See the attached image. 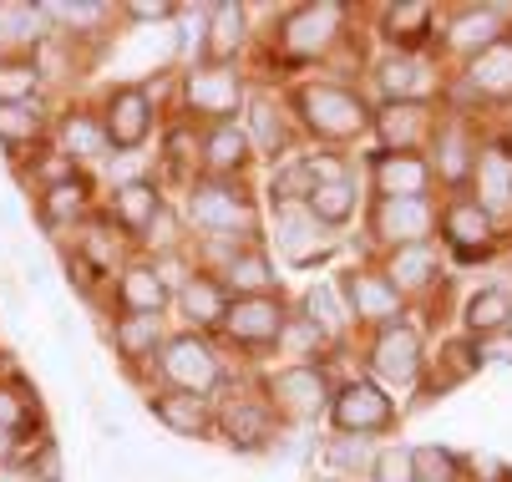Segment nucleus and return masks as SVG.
I'll list each match as a JSON object with an SVG mask.
<instances>
[{
	"mask_svg": "<svg viewBox=\"0 0 512 482\" xmlns=\"http://www.w3.org/2000/svg\"><path fill=\"white\" fill-rule=\"evenodd\" d=\"M381 87H386L391 102H421V97H431L436 72H431L426 61H416V56H391L381 66Z\"/></svg>",
	"mask_w": 512,
	"mask_h": 482,
	"instance_id": "cd10ccee",
	"label": "nucleus"
},
{
	"mask_svg": "<svg viewBox=\"0 0 512 482\" xmlns=\"http://www.w3.org/2000/svg\"><path fill=\"white\" fill-rule=\"evenodd\" d=\"M198 158H203V168H208L213 178H229V173L249 168L254 148H249L244 127H234V122H213L208 137H203V153H198Z\"/></svg>",
	"mask_w": 512,
	"mask_h": 482,
	"instance_id": "4be33fe9",
	"label": "nucleus"
},
{
	"mask_svg": "<svg viewBox=\"0 0 512 482\" xmlns=\"http://www.w3.org/2000/svg\"><path fill=\"white\" fill-rule=\"evenodd\" d=\"M467 87H472L477 97H497V102L512 97V41H507V36H502L497 46H487L482 56L467 61Z\"/></svg>",
	"mask_w": 512,
	"mask_h": 482,
	"instance_id": "b1692460",
	"label": "nucleus"
},
{
	"mask_svg": "<svg viewBox=\"0 0 512 482\" xmlns=\"http://www.w3.org/2000/svg\"><path fill=\"white\" fill-rule=\"evenodd\" d=\"M381 31H386L391 46L411 51V46H421V41L431 36V6H391V11L381 16Z\"/></svg>",
	"mask_w": 512,
	"mask_h": 482,
	"instance_id": "4c0bfd02",
	"label": "nucleus"
},
{
	"mask_svg": "<svg viewBox=\"0 0 512 482\" xmlns=\"http://www.w3.org/2000/svg\"><path fill=\"white\" fill-rule=\"evenodd\" d=\"M87 214V178H56V183H46V193H41V219L51 224V229H61V224H71V219H82Z\"/></svg>",
	"mask_w": 512,
	"mask_h": 482,
	"instance_id": "72a5a7b5",
	"label": "nucleus"
},
{
	"mask_svg": "<svg viewBox=\"0 0 512 482\" xmlns=\"http://www.w3.org/2000/svg\"><path fill=\"white\" fill-rule=\"evenodd\" d=\"M61 158H66V163H92V158H107V132H102V117H92V112H66V122H61Z\"/></svg>",
	"mask_w": 512,
	"mask_h": 482,
	"instance_id": "c85d7f7f",
	"label": "nucleus"
},
{
	"mask_svg": "<svg viewBox=\"0 0 512 482\" xmlns=\"http://www.w3.org/2000/svg\"><path fill=\"white\" fill-rule=\"evenodd\" d=\"M371 173H376L381 198H426V188H431V163L416 153H381L371 163Z\"/></svg>",
	"mask_w": 512,
	"mask_h": 482,
	"instance_id": "aec40b11",
	"label": "nucleus"
},
{
	"mask_svg": "<svg viewBox=\"0 0 512 482\" xmlns=\"http://www.w3.org/2000/svg\"><path fill=\"white\" fill-rule=\"evenodd\" d=\"M431 153H436L431 173H436V178H447L452 188H462V183L472 178V168H477V143H472L467 122L436 127V132H431Z\"/></svg>",
	"mask_w": 512,
	"mask_h": 482,
	"instance_id": "a211bd4d",
	"label": "nucleus"
},
{
	"mask_svg": "<svg viewBox=\"0 0 512 482\" xmlns=\"http://www.w3.org/2000/svg\"><path fill=\"white\" fill-rule=\"evenodd\" d=\"M244 26H249V11L244 6H208V56L213 66H229L234 51L244 46Z\"/></svg>",
	"mask_w": 512,
	"mask_h": 482,
	"instance_id": "2f4dec72",
	"label": "nucleus"
},
{
	"mask_svg": "<svg viewBox=\"0 0 512 482\" xmlns=\"http://www.w3.org/2000/svg\"><path fill=\"white\" fill-rule=\"evenodd\" d=\"M102 132H107V148H117V153H132V148L148 143V132H153V97H148V87H137V82L117 87L107 97Z\"/></svg>",
	"mask_w": 512,
	"mask_h": 482,
	"instance_id": "6e6552de",
	"label": "nucleus"
},
{
	"mask_svg": "<svg viewBox=\"0 0 512 482\" xmlns=\"http://www.w3.org/2000/svg\"><path fill=\"white\" fill-rule=\"evenodd\" d=\"M340 21H345L340 6H300V11H289L279 21V51L289 61H315V56H325L335 46Z\"/></svg>",
	"mask_w": 512,
	"mask_h": 482,
	"instance_id": "423d86ee",
	"label": "nucleus"
},
{
	"mask_svg": "<svg viewBox=\"0 0 512 482\" xmlns=\"http://www.w3.org/2000/svg\"><path fill=\"white\" fill-rule=\"evenodd\" d=\"M376 132H381L386 153H416L421 143H431L436 122H431L426 102H386L376 117Z\"/></svg>",
	"mask_w": 512,
	"mask_h": 482,
	"instance_id": "dca6fc26",
	"label": "nucleus"
},
{
	"mask_svg": "<svg viewBox=\"0 0 512 482\" xmlns=\"http://www.w3.org/2000/svg\"><path fill=\"white\" fill-rule=\"evenodd\" d=\"M158 340H163L158 315H117V325H112V346H117V356H122L127 366L148 361V356L158 351Z\"/></svg>",
	"mask_w": 512,
	"mask_h": 482,
	"instance_id": "7c9ffc66",
	"label": "nucleus"
},
{
	"mask_svg": "<svg viewBox=\"0 0 512 482\" xmlns=\"http://www.w3.org/2000/svg\"><path fill=\"white\" fill-rule=\"evenodd\" d=\"M148 411H153V417H158L173 437H208V432L218 427L208 396H188V391H158V396L148 401Z\"/></svg>",
	"mask_w": 512,
	"mask_h": 482,
	"instance_id": "f3484780",
	"label": "nucleus"
},
{
	"mask_svg": "<svg viewBox=\"0 0 512 482\" xmlns=\"http://www.w3.org/2000/svg\"><path fill=\"white\" fill-rule=\"evenodd\" d=\"M431 203L426 198H381L376 203V234L391 239L396 249L401 244H431Z\"/></svg>",
	"mask_w": 512,
	"mask_h": 482,
	"instance_id": "2eb2a0df",
	"label": "nucleus"
},
{
	"mask_svg": "<svg viewBox=\"0 0 512 482\" xmlns=\"http://www.w3.org/2000/svg\"><path fill=\"white\" fill-rule=\"evenodd\" d=\"M117 300H122L127 315H163L168 290H163V280L153 274V264H127L117 274Z\"/></svg>",
	"mask_w": 512,
	"mask_h": 482,
	"instance_id": "393cba45",
	"label": "nucleus"
},
{
	"mask_svg": "<svg viewBox=\"0 0 512 482\" xmlns=\"http://www.w3.org/2000/svg\"><path fill=\"white\" fill-rule=\"evenodd\" d=\"M371 462H376L371 437H330L325 442V467L335 477H365V472H371Z\"/></svg>",
	"mask_w": 512,
	"mask_h": 482,
	"instance_id": "ea45409f",
	"label": "nucleus"
},
{
	"mask_svg": "<svg viewBox=\"0 0 512 482\" xmlns=\"http://www.w3.org/2000/svg\"><path fill=\"white\" fill-rule=\"evenodd\" d=\"M46 6H21V0H0V61H21V51L46 46L56 31H46Z\"/></svg>",
	"mask_w": 512,
	"mask_h": 482,
	"instance_id": "4468645a",
	"label": "nucleus"
},
{
	"mask_svg": "<svg viewBox=\"0 0 512 482\" xmlns=\"http://www.w3.org/2000/svg\"><path fill=\"white\" fill-rule=\"evenodd\" d=\"M218 427H224V442H229L234 452H269V447H279L274 411H269V401H259V396L229 401L224 417H218Z\"/></svg>",
	"mask_w": 512,
	"mask_h": 482,
	"instance_id": "9d476101",
	"label": "nucleus"
},
{
	"mask_svg": "<svg viewBox=\"0 0 512 482\" xmlns=\"http://www.w3.org/2000/svg\"><path fill=\"white\" fill-rule=\"evenodd\" d=\"M436 274H442V259H436L431 244H401V249L391 254V264H386V280H391L396 295H401V290H426Z\"/></svg>",
	"mask_w": 512,
	"mask_h": 482,
	"instance_id": "a878e982",
	"label": "nucleus"
},
{
	"mask_svg": "<svg viewBox=\"0 0 512 482\" xmlns=\"http://www.w3.org/2000/svg\"><path fill=\"white\" fill-rule=\"evenodd\" d=\"M482 356H492V361H512V335H507V330L487 335V340H482Z\"/></svg>",
	"mask_w": 512,
	"mask_h": 482,
	"instance_id": "49530a36",
	"label": "nucleus"
},
{
	"mask_svg": "<svg viewBox=\"0 0 512 482\" xmlns=\"http://www.w3.org/2000/svg\"><path fill=\"white\" fill-rule=\"evenodd\" d=\"M477 209L492 219V214H512V148L492 143L482 148L477 158Z\"/></svg>",
	"mask_w": 512,
	"mask_h": 482,
	"instance_id": "6ab92c4d",
	"label": "nucleus"
},
{
	"mask_svg": "<svg viewBox=\"0 0 512 482\" xmlns=\"http://www.w3.org/2000/svg\"><path fill=\"white\" fill-rule=\"evenodd\" d=\"M305 320L320 330V340H325V335L335 340V335L345 330V320H350L340 290H335V285H310V290H305Z\"/></svg>",
	"mask_w": 512,
	"mask_h": 482,
	"instance_id": "58836bf2",
	"label": "nucleus"
},
{
	"mask_svg": "<svg viewBox=\"0 0 512 482\" xmlns=\"http://www.w3.org/2000/svg\"><path fill=\"white\" fill-rule=\"evenodd\" d=\"M264 401L269 411H284L289 422H315L320 411L330 406V381L320 366L310 361H295V366H284V371H269L264 376Z\"/></svg>",
	"mask_w": 512,
	"mask_h": 482,
	"instance_id": "20e7f679",
	"label": "nucleus"
},
{
	"mask_svg": "<svg viewBox=\"0 0 512 482\" xmlns=\"http://www.w3.org/2000/svg\"><path fill=\"white\" fill-rule=\"evenodd\" d=\"M274 244L284 249L289 264H315L330 254V234L325 224L305 209V203H284V209H274Z\"/></svg>",
	"mask_w": 512,
	"mask_h": 482,
	"instance_id": "9b49d317",
	"label": "nucleus"
},
{
	"mask_svg": "<svg viewBox=\"0 0 512 482\" xmlns=\"http://www.w3.org/2000/svg\"><path fill=\"white\" fill-rule=\"evenodd\" d=\"M411 482H457V457L442 447H411Z\"/></svg>",
	"mask_w": 512,
	"mask_h": 482,
	"instance_id": "37998d69",
	"label": "nucleus"
},
{
	"mask_svg": "<svg viewBox=\"0 0 512 482\" xmlns=\"http://www.w3.org/2000/svg\"><path fill=\"white\" fill-rule=\"evenodd\" d=\"M371 477H376V482H411V447H386V452H376Z\"/></svg>",
	"mask_w": 512,
	"mask_h": 482,
	"instance_id": "a18cd8bd",
	"label": "nucleus"
},
{
	"mask_svg": "<svg viewBox=\"0 0 512 482\" xmlns=\"http://www.w3.org/2000/svg\"><path fill=\"white\" fill-rule=\"evenodd\" d=\"M188 219L208 244H254V229H259L249 193H239L224 178H203L188 188Z\"/></svg>",
	"mask_w": 512,
	"mask_h": 482,
	"instance_id": "f257e3e1",
	"label": "nucleus"
},
{
	"mask_svg": "<svg viewBox=\"0 0 512 482\" xmlns=\"http://www.w3.org/2000/svg\"><path fill=\"white\" fill-rule=\"evenodd\" d=\"M178 305H183V315H188L193 325H224V315H229V290L218 285V280H208V274H193V280L178 290Z\"/></svg>",
	"mask_w": 512,
	"mask_h": 482,
	"instance_id": "473e14b6",
	"label": "nucleus"
},
{
	"mask_svg": "<svg viewBox=\"0 0 512 482\" xmlns=\"http://www.w3.org/2000/svg\"><path fill=\"white\" fill-rule=\"evenodd\" d=\"M158 209H163V198H158L153 183H122V188H112V219H117V229H127L137 239H142V229L153 224Z\"/></svg>",
	"mask_w": 512,
	"mask_h": 482,
	"instance_id": "c756f323",
	"label": "nucleus"
},
{
	"mask_svg": "<svg viewBox=\"0 0 512 482\" xmlns=\"http://www.w3.org/2000/svg\"><path fill=\"white\" fill-rule=\"evenodd\" d=\"M507 325H512V295L507 290H482V295L467 300V330L477 340H487V335H497Z\"/></svg>",
	"mask_w": 512,
	"mask_h": 482,
	"instance_id": "e433bc0d",
	"label": "nucleus"
},
{
	"mask_svg": "<svg viewBox=\"0 0 512 482\" xmlns=\"http://www.w3.org/2000/svg\"><path fill=\"white\" fill-rule=\"evenodd\" d=\"M158 371L168 376V391H188V396H208L224 386V361L203 335H173L158 356Z\"/></svg>",
	"mask_w": 512,
	"mask_h": 482,
	"instance_id": "f03ea898",
	"label": "nucleus"
},
{
	"mask_svg": "<svg viewBox=\"0 0 512 482\" xmlns=\"http://www.w3.org/2000/svg\"><path fill=\"white\" fill-rule=\"evenodd\" d=\"M300 107H305V127L315 137H330V143H345V137L365 132V102L350 92V87H335V82H310L300 87Z\"/></svg>",
	"mask_w": 512,
	"mask_h": 482,
	"instance_id": "7ed1b4c3",
	"label": "nucleus"
},
{
	"mask_svg": "<svg viewBox=\"0 0 512 482\" xmlns=\"http://www.w3.org/2000/svg\"><path fill=\"white\" fill-rule=\"evenodd\" d=\"M284 305L274 295H244V300H229V315H224V335L244 351H264V346H279V330H284Z\"/></svg>",
	"mask_w": 512,
	"mask_h": 482,
	"instance_id": "1a4fd4ad",
	"label": "nucleus"
},
{
	"mask_svg": "<svg viewBox=\"0 0 512 482\" xmlns=\"http://www.w3.org/2000/svg\"><path fill=\"white\" fill-rule=\"evenodd\" d=\"M0 482H41V477H36V472L26 467V472H6V477H0Z\"/></svg>",
	"mask_w": 512,
	"mask_h": 482,
	"instance_id": "8fccbe9b",
	"label": "nucleus"
},
{
	"mask_svg": "<svg viewBox=\"0 0 512 482\" xmlns=\"http://www.w3.org/2000/svg\"><path fill=\"white\" fill-rule=\"evenodd\" d=\"M218 274H224L218 285L234 290L239 300H244V295H269V285H274V264H269V254H264L259 244L234 249V254L224 259V269H218Z\"/></svg>",
	"mask_w": 512,
	"mask_h": 482,
	"instance_id": "5701e85b",
	"label": "nucleus"
},
{
	"mask_svg": "<svg viewBox=\"0 0 512 482\" xmlns=\"http://www.w3.org/2000/svg\"><path fill=\"white\" fill-rule=\"evenodd\" d=\"M16 447H21V442H16V432H6V427H0V462H6V457H16Z\"/></svg>",
	"mask_w": 512,
	"mask_h": 482,
	"instance_id": "09e8293b",
	"label": "nucleus"
},
{
	"mask_svg": "<svg viewBox=\"0 0 512 482\" xmlns=\"http://www.w3.org/2000/svg\"><path fill=\"white\" fill-rule=\"evenodd\" d=\"M244 107H249V132H244V137H249V148H259V153H269V158L284 153V148H289L284 112H279L269 97H249Z\"/></svg>",
	"mask_w": 512,
	"mask_h": 482,
	"instance_id": "f704fd0d",
	"label": "nucleus"
},
{
	"mask_svg": "<svg viewBox=\"0 0 512 482\" xmlns=\"http://www.w3.org/2000/svg\"><path fill=\"white\" fill-rule=\"evenodd\" d=\"M36 92H41V72L31 66V56H21V61H0V107L36 102Z\"/></svg>",
	"mask_w": 512,
	"mask_h": 482,
	"instance_id": "a19ab883",
	"label": "nucleus"
},
{
	"mask_svg": "<svg viewBox=\"0 0 512 482\" xmlns=\"http://www.w3.org/2000/svg\"><path fill=\"white\" fill-rule=\"evenodd\" d=\"M442 229H447V239L472 259V254H487L492 249V219L477 209V198H452L447 203V214H442Z\"/></svg>",
	"mask_w": 512,
	"mask_h": 482,
	"instance_id": "412c9836",
	"label": "nucleus"
},
{
	"mask_svg": "<svg viewBox=\"0 0 512 482\" xmlns=\"http://www.w3.org/2000/svg\"><path fill=\"white\" fill-rule=\"evenodd\" d=\"M36 422V391H16V386H0V427L21 432Z\"/></svg>",
	"mask_w": 512,
	"mask_h": 482,
	"instance_id": "c03bdc74",
	"label": "nucleus"
},
{
	"mask_svg": "<svg viewBox=\"0 0 512 482\" xmlns=\"http://www.w3.org/2000/svg\"><path fill=\"white\" fill-rule=\"evenodd\" d=\"M183 102L188 112L198 117H213V122H234V112L244 107V82L234 66H193V72L183 77Z\"/></svg>",
	"mask_w": 512,
	"mask_h": 482,
	"instance_id": "0eeeda50",
	"label": "nucleus"
},
{
	"mask_svg": "<svg viewBox=\"0 0 512 482\" xmlns=\"http://www.w3.org/2000/svg\"><path fill=\"white\" fill-rule=\"evenodd\" d=\"M330 417L340 427V437H376V432H391L396 427V406L381 386L371 381H350L340 386V396L330 401Z\"/></svg>",
	"mask_w": 512,
	"mask_h": 482,
	"instance_id": "39448f33",
	"label": "nucleus"
},
{
	"mask_svg": "<svg viewBox=\"0 0 512 482\" xmlns=\"http://www.w3.org/2000/svg\"><path fill=\"white\" fill-rule=\"evenodd\" d=\"M46 21L61 26L56 36H97L112 21V11L107 6H46Z\"/></svg>",
	"mask_w": 512,
	"mask_h": 482,
	"instance_id": "79ce46f5",
	"label": "nucleus"
},
{
	"mask_svg": "<svg viewBox=\"0 0 512 482\" xmlns=\"http://www.w3.org/2000/svg\"><path fill=\"white\" fill-rule=\"evenodd\" d=\"M41 132H46V112H41L36 102H21V107H0V148H6V153H21V148H31Z\"/></svg>",
	"mask_w": 512,
	"mask_h": 482,
	"instance_id": "c9c22d12",
	"label": "nucleus"
},
{
	"mask_svg": "<svg viewBox=\"0 0 512 482\" xmlns=\"http://www.w3.org/2000/svg\"><path fill=\"white\" fill-rule=\"evenodd\" d=\"M173 11H178V6H127L132 21H168Z\"/></svg>",
	"mask_w": 512,
	"mask_h": 482,
	"instance_id": "de8ad7c7",
	"label": "nucleus"
},
{
	"mask_svg": "<svg viewBox=\"0 0 512 482\" xmlns=\"http://www.w3.org/2000/svg\"><path fill=\"white\" fill-rule=\"evenodd\" d=\"M11 219H16V209H11V203H0V229H6Z\"/></svg>",
	"mask_w": 512,
	"mask_h": 482,
	"instance_id": "3c124183",
	"label": "nucleus"
},
{
	"mask_svg": "<svg viewBox=\"0 0 512 482\" xmlns=\"http://www.w3.org/2000/svg\"><path fill=\"white\" fill-rule=\"evenodd\" d=\"M335 290H340V300H345V315H350V320L396 325V315H401V295L391 290L386 274H355V269H350Z\"/></svg>",
	"mask_w": 512,
	"mask_h": 482,
	"instance_id": "ddd939ff",
	"label": "nucleus"
},
{
	"mask_svg": "<svg viewBox=\"0 0 512 482\" xmlns=\"http://www.w3.org/2000/svg\"><path fill=\"white\" fill-rule=\"evenodd\" d=\"M371 371L386 386H411L421 376V335L411 325H386L371 346Z\"/></svg>",
	"mask_w": 512,
	"mask_h": 482,
	"instance_id": "f8f14e48",
	"label": "nucleus"
},
{
	"mask_svg": "<svg viewBox=\"0 0 512 482\" xmlns=\"http://www.w3.org/2000/svg\"><path fill=\"white\" fill-rule=\"evenodd\" d=\"M447 41H452L457 51L482 56L487 46L502 41V6H472V11H462V16L447 26Z\"/></svg>",
	"mask_w": 512,
	"mask_h": 482,
	"instance_id": "bb28decb",
	"label": "nucleus"
}]
</instances>
